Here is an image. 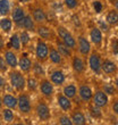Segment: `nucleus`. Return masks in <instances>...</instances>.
<instances>
[{
	"label": "nucleus",
	"mask_w": 118,
	"mask_h": 125,
	"mask_svg": "<svg viewBox=\"0 0 118 125\" xmlns=\"http://www.w3.org/2000/svg\"><path fill=\"white\" fill-rule=\"evenodd\" d=\"M8 79L11 88H13L16 92H22L25 91L26 88V77L24 75L23 72L17 71L16 68H13L8 73Z\"/></svg>",
	"instance_id": "obj_1"
},
{
	"label": "nucleus",
	"mask_w": 118,
	"mask_h": 125,
	"mask_svg": "<svg viewBox=\"0 0 118 125\" xmlns=\"http://www.w3.org/2000/svg\"><path fill=\"white\" fill-rule=\"evenodd\" d=\"M56 33H57V35H58L59 39L61 40L67 47H69L73 51H75V50L77 49V43H76L75 36L73 35L72 33L69 32L65 26L58 25L56 29Z\"/></svg>",
	"instance_id": "obj_2"
},
{
	"label": "nucleus",
	"mask_w": 118,
	"mask_h": 125,
	"mask_svg": "<svg viewBox=\"0 0 118 125\" xmlns=\"http://www.w3.org/2000/svg\"><path fill=\"white\" fill-rule=\"evenodd\" d=\"M18 93L20 94L17 95V109L22 115H29V114H31L33 109L31 97L25 91H22V92Z\"/></svg>",
	"instance_id": "obj_3"
},
{
	"label": "nucleus",
	"mask_w": 118,
	"mask_h": 125,
	"mask_svg": "<svg viewBox=\"0 0 118 125\" xmlns=\"http://www.w3.org/2000/svg\"><path fill=\"white\" fill-rule=\"evenodd\" d=\"M34 112H35L38 118L41 122H48L51 118V110H50L49 105L44 100H42V99L38 100V102L35 104Z\"/></svg>",
	"instance_id": "obj_4"
},
{
	"label": "nucleus",
	"mask_w": 118,
	"mask_h": 125,
	"mask_svg": "<svg viewBox=\"0 0 118 125\" xmlns=\"http://www.w3.org/2000/svg\"><path fill=\"white\" fill-rule=\"evenodd\" d=\"M49 55V44L42 39H38L35 43V58L40 62H46Z\"/></svg>",
	"instance_id": "obj_5"
},
{
	"label": "nucleus",
	"mask_w": 118,
	"mask_h": 125,
	"mask_svg": "<svg viewBox=\"0 0 118 125\" xmlns=\"http://www.w3.org/2000/svg\"><path fill=\"white\" fill-rule=\"evenodd\" d=\"M35 32L39 35L40 39L44 40V41H50V40H55L56 38V33L52 30V27L47 25L46 23L43 24H36Z\"/></svg>",
	"instance_id": "obj_6"
},
{
	"label": "nucleus",
	"mask_w": 118,
	"mask_h": 125,
	"mask_svg": "<svg viewBox=\"0 0 118 125\" xmlns=\"http://www.w3.org/2000/svg\"><path fill=\"white\" fill-rule=\"evenodd\" d=\"M88 67L92 72L100 75L101 74V62H102V58L101 55L97 51H91L90 55L88 56Z\"/></svg>",
	"instance_id": "obj_7"
},
{
	"label": "nucleus",
	"mask_w": 118,
	"mask_h": 125,
	"mask_svg": "<svg viewBox=\"0 0 118 125\" xmlns=\"http://www.w3.org/2000/svg\"><path fill=\"white\" fill-rule=\"evenodd\" d=\"M38 89L40 90V93L46 99H52L53 94H55V85L50 82L49 79H46V77L40 79Z\"/></svg>",
	"instance_id": "obj_8"
},
{
	"label": "nucleus",
	"mask_w": 118,
	"mask_h": 125,
	"mask_svg": "<svg viewBox=\"0 0 118 125\" xmlns=\"http://www.w3.org/2000/svg\"><path fill=\"white\" fill-rule=\"evenodd\" d=\"M76 43H77V49L76 50H79V56L83 57V58H86V57L90 55V52L92 51L91 42H90L84 35L81 34V35L77 36Z\"/></svg>",
	"instance_id": "obj_9"
},
{
	"label": "nucleus",
	"mask_w": 118,
	"mask_h": 125,
	"mask_svg": "<svg viewBox=\"0 0 118 125\" xmlns=\"http://www.w3.org/2000/svg\"><path fill=\"white\" fill-rule=\"evenodd\" d=\"M91 102L93 105L100 107V108H106L109 105V97L102 90L98 89V90H95V92H93Z\"/></svg>",
	"instance_id": "obj_10"
},
{
	"label": "nucleus",
	"mask_w": 118,
	"mask_h": 125,
	"mask_svg": "<svg viewBox=\"0 0 118 125\" xmlns=\"http://www.w3.org/2000/svg\"><path fill=\"white\" fill-rule=\"evenodd\" d=\"M77 94H79V99L85 104H90L93 95V90L91 89V86L88 83H81L77 88Z\"/></svg>",
	"instance_id": "obj_11"
},
{
	"label": "nucleus",
	"mask_w": 118,
	"mask_h": 125,
	"mask_svg": "<svg viewBox=\"0 0 118 125\" xmlns=\"http://www.w3.org/2000/svg\"><path fill=\"white\" fill-rule=\"evenodd\" d=\"M57 104H58V107L61 109L62 113H66L68 114L73 110V102L72 99L67 98L64 93H58L57 94Z\"/></svg>",
	"instance_id": "obj_12"
},
{
	"label": "nucleus",
	"mask_w": 118,
	"mask_h": 125,
	"mask_svg": "<svg viewBox=\"0 0 118 125\" xmlns=\"http://www.w3.org/2000/svg\"><path fill=\"white\" fill-rule=\"evenodd\" d=\"M90 42L95 46L97 49H100L102 46V42H103V33L100 31L98 26L92 27L90 30Z\"/></svg>",
	"instance_id": "obj_13"
},
{
	"label": "nucleus",
	"mask_w": 118,
	"mask_h": 125,
	"mask_svg": "<svg viewBox=\"0 0 118 125\" xmlns=\"http://www.w3.org/2000/svg\"><path fill=\"white\" fill-rule=\"evenodd\" d=\"M70 62H72V68L73 71L76 73V74H83L86 69V65L85 62L83 59V57H81L79 55H74L73 53L72 58H70Z\"/></svg>",
	"instance_id": "obj_14"
},
{
	"label": "nucleus",
	"mask_w": 118,
	"mask_h": 125,
	"mask_svg": "<svg viewBox=\"0 0 118 125\" xmlns=\"http://www.w3.org/2000/svg\"><path fill=\"white\" fill-rule=\"evenodd\" d=\"M31 16L36 24L47 23V11L41 6H34L31 11Z\"/></svg>",
	"instance_id": "obj_15"
},
{
	"label": "nucleus",
	"mask_w": 118,
	"mask_h": 125,
	"mask_svg": "<svg viewBox=\"0 0 118 125\" xmlns=\"http://www.w3.org/2000/svg\"><path fill=\"white\" fill-rule=\"evenodd\" d=\"M50 82L56 86H61L66 82V75L61 69H53L49 75Z\"/></svg>",
	"instance_id": "obj_16"
},
{
	"label": "nucleus",
	"mask_w": 118,
	"mask_h": 125,
	"mask_svg": "<svg viewBox=\"0 0 118 125\" xmlns=\"http://www.w3.org/2000/svg\"><path fill=\"white\" fill-rule=\"evenodd\" d=\"M55 44H56L55 47L57 48V50L59 51V53L62 56V58H65V59H70V58H72L74 51H73L69 47L66 46L65 43L62 42L59 38H55Z\"/></svg>",
	"instance_id": "obj_17"
},
{
	"label": "nucleus",
	"mask_w": 118,
	"mask_h": 125,
	"mask_svg": "<svg viewBox=\"0 0 118 125\" xmlns=\"http://www.w3.org/2000/svg\"><path fill=\"white\" fill-rule=\"evenodd\" d=\"M3 58L6 60L7 65L10 68H17V65H18V56H17L16 51H14L11 49H6L3 50Z\"/></svg>",
	"instance_id": "obj_18"
},
{
	"label": "nucleus",
	"mask_w": 118,
	"mask_h": 125,
	"mask_svg": "<svg viewBox=\"0 0 118 125\" xmlns=\"http://www.w3.org/2000/svg\"><path fill=\"white\" fill-rule=\"evenodd\" d=\"M101 73L106 74V75H115L117 73V64L115 62H112L109 58L102 59L101 62Z\"/></svg>",
	"instance_id": "obj_19"
},
{
	"label": "nucleus",
	"mask_w": 118,
	"mask_h": 125,
	"mask_svg": "<svg viewBox=\"0 0 118 125\" xmlns=\"http://www.w3.org/2000/svg\"><path fill=\"white\" fill-rule=\"evenodd\" d=\"M17 26L20 27V29H23V30H25V31H29V32H35L36 23L32 18L31 14H26V15L24 16L23 20L17 24Z\"/></svg>",
	"instance_id": "obj_20"
},
{
	"label": "nucleus",
	"mask_w": 118,
	"mask_h": 125,
	"mask_svg": "<svg viewBox=\"0 0 118 125\" xmlns=\"http://www.w3.org/2000/svg\"><path fill=\"white\" fill-rule=\"evenodd\" d=\"M48 59H50V62H52L53 65L61 66L64 64V58L59 53V51L57 50V48L52 44H49V55H48Z\"/></svg>",
	"instance_id": "obj_21"
},
{
	"label": "nucleus",
	"mask_w": 118,
	"mask_h": 125,
	"mask_svg": "<svg viewBox=\"0 0 118 125\" xmlns=\"http://www.w3.org/2000/svg\"><path fill=\"white\" fill-rule=\"evenodd\" d=\"M32 64H33V62L29 56L22 55L18 58V65H17V67H20V71L23 72L24 74H29L31 72V68H32Z\"/></svg>",
	"instance_id": "obj_22"
},
{
	"label": "nucleus",
	"mask_w": 118,
	"mask_h": 125,
	"mask_svg": "<svg viewBox=\"0 0 118 125\" xmlns=\"http://www.w3.org/2000/svg\"><path fill=\"white\" fill-rule=\"evenodd\" d=\"M1 99H2L3 107L10 108V109H13V110H16L17 109V97L16 95L11 94V93H5L3 95H1Z\"/></svg>",
	"instance_id": "obj_23"
},
{
	"label": "nucleus",
	"mask_w": 118,
	"mask_h": 125,
	"mask_svg": "<svg viewBox=\"0 0 118 125\" xmlns=\"http://www.w3.org/2000/svg\"><path fill=\"white\" fill-rule=\"evenodd\" d=\"M70 119H72V123L75 125H85L86 124V117L84 115V113L81 112V110H72L70 112V115H69Z\"/></svg>",
	"instance_id": "obj_24"
},
{
	"label": "nucleus",
	"mask_w": 118,
	"mask_h": 125,
	"mask_svg": "<svg viewBox=\"0 0 118 125\" xmlns=\"http://www.w3.org/2000/svg\"><path fill=\"white\" fill-rule=\"evenodd\" d=\"M31 71H32V73H33V76H35L38 80L42 79V77H46V71L43 68L42 62H38V60H36V62H33Z\"/></svg>",
	"instance_id": "obj_25"
},
{
	"label": "nucleus",
	"mask_w": 118,
	"mask_h": 125,
	"mask_svg": "<svg viewBox=\"0 0 118 125\" xmlns=\"http://www.w3.org/2000/svg\"><path fill=\"white\" fill-rule=\"evenodd\" d=\"M25 15H26V11H25L23 7H15L13 11H11V21H13V23H15L17 25L24 18Z\"/></svg>",
	"instance_id": "obj_26"
},
{
	"label": "nucleus",
	"mask_w": 118,
	"mask_h": 125,
	"mask_svg": "<svg viewBox=\"0 0 118 125\" xmlns=\"http://www.w3.org/2000/svg\"><path fill=\"white\" fill-rule=\"evenodd\" d=\"M62 93L69 99H74L77 95V86L74 83H68L62 88Z\"/></svg>",
	"instance_id": "obj_27"
},
{
	"label": "nucleus",
	"mask_w": 118,
	"mask_h": 125,
	"mask_svg": "<svg viewBox=\"0 0 118 125\" xmlns=\"http://www.w3.org/2000/svg\"><path fill=\"white\" fill-rule=\"evenodd\" d=\"M106 22L110 27L116 26L118 24V13L117 9H110L106 15Z\"/></svg>",
	"instance_id": "obj_28"
},
{
	"label": "nucleus",
	"mask_w": 118,
	"mask_h": 125,
	"mask_svg": "<svg viewBox=\"0 0 118 125\" xmlns=\"http://www.w3.org/2000/svg\"><path fill=\"white\" fill-rule=\"evenodd\" d=\"M9 47L11 48V50L14 51H20L22 49V44H20V35L18 33H14L13 35L10 36L9 39Z\"/></svg>",
	"instance_id": "obj_29"
},
{
	"label": "nucleus",
	"mask_w": 118,
	"mask_h": 125,
	"mask_svg": "<svg viewBox=\"0 0 118 125\" xmlns=\"http://www.w3.org/2000/svg\"><path fill=\"white\" fill-rule=\"evenodd\" d=\"M13 29V21L9 17L5 16L2 20H0V30L3 33H9Z\"/></svg>",
	"instance_id": "obj_30"
},
{
	"label": "nucleus",
	"mask_w": 118,
	"mask_h": 125,
	"mask_svg": "<svg viewBox=\"0 0 118 125\" xmlns=\"http://www.w3.org/2000/svg\"><path fill=\"white\" fill-rule=\"evenodd\" d=\"M1 113V116H2V119L6 123H13L14 118H15V115H14V110L10 108H7V107H2V109L0 110Z\"/></svg>",
	"instance_id": "obj_31"
},
{
	"label": "nucleus",
	"mask_w": 118,
	"mask_h": 125,
	"mask_svg": "<svg viewBox=\"0 0 118 125\" xmlns=\"http://www.w3.org/2000/svg\"><path fill=\"white\" fill-rule=\"evenodd\" d=\"M26 88L30 92H35L39 88V80L35 76L30 75L26 79Z\"/></svg>",
	"instance_id": "obj_32"
},
{
	"label": "nucleus",
	"mask_w": 118,
	"mask_h": 125,
	"mask_svg": "<svg viewBox=\"0 0 118 125\" xmlns=\"http://www.w3.org/2000/svg\"><path fill=\"white\" fill-rule=\"evenodd\" d=\"M18 35H20V44H22V48H26L29 46V43L31 42V35H30L29 31H20L18 33Z\"/></svg>",
	"instance_id": "obj_33"
},
{
	"label": "nucleus",
	"mask_w": 118,
	"mask_h": 125,
	"mask_svg": "<svg viewBox=\"0 0 118 125\" xmlns=\"http://www.w3.org/2000/svg\"><path fill=\"white\" fill-rule=\"evenodd\" d=\"M10 14V2L9 0H0V15L8 16Z\"/></svg>",
	"instance_id": "obj_34"
},
{
	"label": "nucleus",
	"mask_w": 118,
	"mask_h": 125,
	"mask_svg": "<svg viewBox=\"0 0 118 125\" xmlns=\"http://www.w3.org/2000/svg\"><path fill=\"white\" fill-rule=\"evenodd\" d=\"M101 90L107 95L117 97V88H116V85H114V84H110V83H105Z\"/></svg>",
	"instance_id": "obj_35"
},
{
	"label": "nucleus",
	"mask_w": 118,
	"mask_h": 125,
	"mask_svg": "<svg viewBox=\"0 0 118 125\" xmlns=\"http://www.w3.org/2000/svg\"><path fill=\"white\" fill-rule=\"evenodd\" d=\"M100 107H98V106L95 105H90L88 106V112H90V114H91V116L93 117V118H101L102 117V112Z\"/></svg>",
	"instance_id": "obj_36"
},
{
	"label": "nucleus",
	"mask_w": 118,
	"mask_h": 125,
	"mask_svg": "<svg viewBox=\"0 0 118 125\" xmlns=\"http://www.w3.org/2000/svg\"><path fill=\"white\" fill-rule=\"evenodd\" d=\"M64 5L67 9L75 10L79 7V0H64Z\"/></svg>",
	"instance_id": "obj_37"
},
{
	"label": "nucleus",
	"mask_w": 118,
	"mask_h": 125,
	"mask_svg": "<svg viewBox=\"0 0 118 125\" xmlns=\"http://www.w3.org/2000/svg\"><path fill=\"white\" fill-rule=\"evenodd\" d=\"M58 124H61V125H73V123H72L70 117H69L66 113H64L62 115H60L58 117Z\"/></svg>",
	"instance_id": "obj_38"
},
{
	"label": "nucleus",
	"mask_w": 118,
	"mask_h": 125,
	"mask_svg": "<svg viewBox=\"0 0 118 125\" xmlns=\"http://www.w3.org/2000/svg\"><path fill=\"white\" fill-rule=\"evenodd\" d=\"M8 65H7L6 60H5V58H3L2 55H0V73L1 74H5V73L8 72Z\"/></svg>",
	"instance_id": "obj_39"
},
{
	"label": "nucleus",
	"mask_w": 118,
	"mask_h": 125,
	"mask_svg": "<svg viewBox=\"0 0 118 125\" xmlns=\"http://www.w3.org/2000/svg\"><path fill=\"white\" fill-rule=\"evenodd\" d=\"M98 24H99V29H100V31H101L102 33L105 32V33H108L109 32V30H110V26L108 25V23L106 22V21H99L98 22Z\"/></svg>",
	"instance_id": "obj_40"
},
{
	"label": "nucleus",
	"mask_w": 118,
	"mask_h": 125,
	"mask_svg": "<svg viewBox=\"0 0 118 125\" xmlns=\"http://www.w3.org/2000/svg\"><path fill=\"white\" fill-rule=\"evenodd\" d=\"M92 6H93V9L97 14H100L103 10V5H102L101 1H99V0H95L92 2Z\"/></svg>",
	"instance_id": "obj_41"
},
{
	"label": "nucleus",
	"mask_w": 118,
	"mask_h": 125,
	"mask_svg": "<svg viewBox=\"0 0 118 125\" xmlns=\"http://www.w3.org/2000/svg\"><path fill=\"white\" fill-rule=\"evenodd\" d=\"M111 109L115 115H118V100L116 97H115V100H114V102H112V105H111Z\"/></svg>",
	"instance_id": "obj_42"
},
{
	"label": "nucleus",
	"mask_w": 118,
	"mask_h": 125,
	"mask_svg": "<svg viewBox=\"0 0 118 125\" xmlns=\"http://www.w3.org/2000/svg\"><path fill=\"white\" fill-rule=\"evenodd\" d=\"M111 48H112V53H114L115 56H117V55H118V50H117V39H114V40H112Z\"/></svg>",
	"instance_id": "obj_43"
},
{
	"label": "nucleus",
	"mask_w": 118,
	"mask_h": 125,
	"mask_svg": "<svg viewBox=\"0 0 118 125\" xmlns=\"http://www.w3.org/2000/svg\"><path fill=\"white\" fill-rule=\"evenodd\" d=\"M6 83H7V82H6V79H5V77L1 75V73H0V91L5 89V86H6Z\"/></svg>",
	"instance_id": "obj_44"
},
{
	"label": "nucleus",
	"mask_w": 118,
	"mask_h": 125,
	"mask_svg": "<svg viewBox=\"0 0 118 125\" xmlns=\"http://www.w3.org/2000/svg\"><path fill=\"white\" fill-rule=\"evenodd\" d=\"M73 22H74V24H75V26H81V21H79V17L77 16V15H74L73 16Z\"/></svg>",
	"instance_id": "obj_45"
},
{
	"label": "nucleus",
	"mask_w": 118,
	"mask_h": 125,
	"mask_svg": "<svg viewBox=\"0 0 118 125\" xmlns=\"http://www.w3.org/2000/svg\"><path fill=\"white\" fill-rule=\"evenodd\" d=\"M5 50V40H3V36L0 34V51H3Z\"/></svg>",
	"instance_id": "obj_46"
},
{
	"label": "nucleus",
	"mask_w": 118,
	"mask_h": 125,
	"mask_svg": "<svg viewBox=\"0 0 118 125\" xmlns=\"http://www.w3.org/2000/svg\"><path fill=\"white\" fill-rule=\"evenodd\" d=\"M20 3H30L32 0H17Z\"/></svg>",
	"instance_id": "obj_47"
},
{
	"label": "nucleus",
	"mask_w": 118,
	"mask_h": 125,
	"mask_svg": "<svg viewBox=\"0 0 118 125\" xmlns=\"http://www.w3.org/2000/svg\"><path fill=\"white\" fill-rule=\"evenodd\" d=\"M2 107H3V105H2V99H1V94H0V110L2 109Z\"/></svg>",
	"instance_id": "obj_48"
},
{
	"label": "nucleus",
	"mask_w": 118,
	"mask_h": 125,
	"mask_svg": "<svg viewBox=\"0 0 118 125\" xmlns=\"http://www.w3.org/2000/svg\"><path fill=\"white\" fill-rule=\"evenodd\" d=\"M0 124H2V122H1V121H0Z\"/></svg>",
	"instance_id": "obj_49"
}]
</instances>
